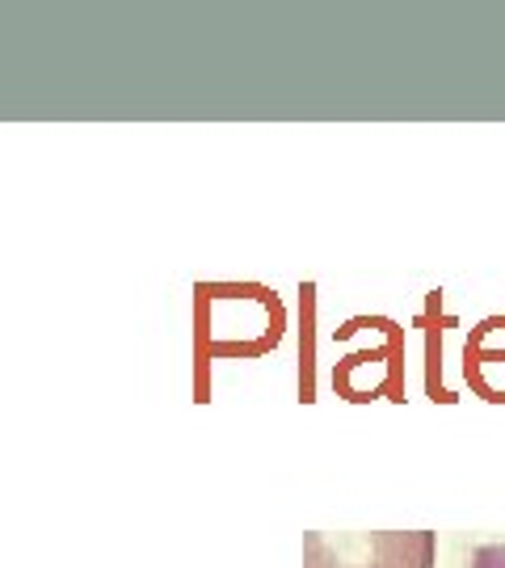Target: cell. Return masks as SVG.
I'll list each match as a JSON object with an SVG mask.
<instances>
[{
	"label": "cell",
	"instance_id": "obj_1",
	"mask_svg": "<svg viewBox=\"0 0 505 568\" xmlns=\"http://www.w3.org/2000/svg\"><path fill=\"white\" fill-rule=\"evenodd\" d=\"M434 530H307L303 568H434Z\"/></svg>",
	"mask_w": 505,
	"mask_h": 568
}]
</instances>
